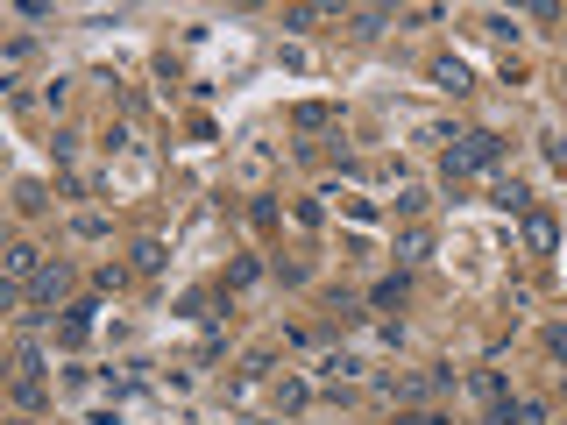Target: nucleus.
<instances>
[{"mask_svg":"<svg viewBox=\"0 0 567 425\" xmlns=\"http://www.w3.org/2000/svg\"><path fill=\"white\" fill-rule=\"evenodd\" d=\"M397 425H447L440 411H412V418H397Z\"/></svg>","mask_w":567,"mask_h":425,"instance_id":"6ab92c4d","label":"nucleus"},{"mask_svg":"<svg viewBox=\"0 0 567 425\" xmlns=\"http://www.w3.org/2000/svg\"><path fill=\"white\" fill-rule=\"evenodd\" d=\"M553 241H560V220H553V213H525V248H539V255H546Z\"/></svg>","mask_w":567,"mask_h":425,"instance_id":"6e6552de","label":"nucleus"},{"mask_svg":"<svg viewBox=\"0 0 567 425\" xmlns=\"http://www.w3.org/2000/svg\"><path fill=\"white\" fill-rule=\"evenodd\" d=\"M433 85L440 93H468V64L461 57H433Z\"/></svg>","mask_w":567,"mask_h":425,"instance_id":"1a4fd4ad","label":"nucleus"},{"mask_svg":"<svg viewBox=\"0 0 567 425\" xmlns=\"http://www.w3.org/2000/svg\"><path fill=\"white\" fill-rule=\"evenodd\" d=\"M560 36H567V29H560Z\"/></svg>","mask_w":567,"mask_h":425,"instance_id":"aec40b11","label":"nucleus"},{"mask_svg":"<svg viewBox=\"0 0 567 425\" xmlns=\"http://www.w3.org/2000/svg\"><path fill=\"white\" fill-rule=\"evenodd\" d=\"M404 284H412V277H404V270H390V277L369 291V305H376V312H397V305H404Z\"/></svg>","mask_w":567,"mask_h":425,"instance_id":"9d476101","label":"nucleus"},{"mask_svg":"<svg viewBox=\"0 0 567 425\" xmlns=\"http://www.w3.org/2000/svg\"><path fill=\"white\" fill-rule=\"evenodd\" d=\"M546 355H553V362H567V326H553V333H546Z\"/></svg>","mask_w":567,"mask_h":425,"instance_id":"a211bd4d","label":"nucleus"},{"mask_svg":"<svg viewBox=\"0 0 567 425\" xmlns=\"http://www.w3.org/2000/svg\"><path fill=\"white\" fill-rule=\"evenodd\" d=\"M482 425H546V411H539L532 397H497Z\"/></svg>","mask_w":567,"mask_h":425,"instance_id":"20e7f679","label":"nucleus"},{"mask_svg":"<svg viewBox=\"0 0 567 425\" xmlns=\"http://www.w3.org/2000/svg\"><path fill=\"white\" fill-rule=\"evenodd\" d=\"M135 270H142V277L164 270V248H156V241H135Z\"/></svg>","mask_w":567,"mask_h":425,"instance_id":"2eb2a0df","label":"nucleus"},{"mask_svg":"<svg viewBox=\"0 0 567 425\" xmlns=\"http://www.w3.org/2000/svg\"><path fill=\"white\" fill-rule=\"evenodd\" d=\"M319 369H327V376L341 383V376H355V369H362V355H327V362H319Z\"/></svg>","mask_w":567,"mask_h":425,"instance_id":"dca6fc26","label":"nucleus"},{"mask_svg":"<svg viewBox=\"0 0 567 425\" xmlns=\"http://www.w3.org/2000/svg\"><path fill=\"white\" fill-rule=\"evenodd\" d=\"M36 270H43V248L15 241V248H8V277H15V291H29V284H36Z\"/></svg>","mask_w":567,"mask_h":425,"instance_id":"39448f33","label":"nucleus"},{"mask_svg":"<svg viewBox=\"0 0 567 425\" xmlns=\"http://www.w3.org/2000/svg\"><path fill=\"white\" fill-rule=\"evenodd\" d=\"M50 156H57V163H71V156H78V135H71V128H57V135H50Z\"/></svg>","mask_w":567,"mask_h":425,"instance_id":"f3484780","label":"nucleus"},{"mask_svg":"<svg viewBox=\"0 0 567 425\" xmlns=\"http://www.w3.org/2000/svg\"><path fill=\"white\" fill-rule=\"evenodd\" d=\"M390 22H397L390 8H362V15H355V36H362V43H376V36H383Z\"/></svg>","mask_w":567,"mask_h":425,"instance_id":"ddd939ff","label":"nucleus"},{"mask_svg":"<svg viewBox=\"0 0 567 425\" xmlns=\"http://www.w3.org/2000/svg\"><path fill=\"white\" fill-rule=\"evenodd\" d=\"M71 284H78V277H71V263H43V270H36V284H29L22 298H29V305H64V298H71Z\"/></svg>","mask_w":567,"mask_h":425,"instance_id":"7ed1b4c3","label":"nucleus"},{"mask_svg":"<svg viewBox=\"0 0 567 425\" xmlns=\"http://www.w3.org/2000/svg\"><path fill=\"white\" fill-rule=\"evenodd\" d=\"M334 121H341V114H334V107H327V100H305V107H298V114H291V128H298V135H327V128H334Z\"/></svg>","mask_w":567,"mask_h":425,"instance_id":"423d86ee","label":"nucleus"},{"mask_svg":"<svg viewBox=\"0 0 567 425\" xmlns=\"http://www.w3.org/2000/svg\"><path fill=\"white\" fill-rule=\"evenodd\" d=\"M93 326H100V305H93V298L64 305V319H57V348H64V355H78V348L93 340Z\"/></svg>","mask_w":567,"mask_h":425,"instance_id":"f03ea898","label":"nucleus"},{"mask_svg":"<svg viewBox=\"0 0 567 425\" xmlns=\"http://www.w3.org/2000/svg\"><path fill=\"white\" fill-rule=\"evenodd\" d=\"M263 277V263H256V255H234V263H227V291H249Z\"/></svg>","mask_w":567,"mask_h":425,"instance_id":"f8f14e48","label":"nucleus"},{"mask_svg":"<svg viewBox=\"0 0 567 425\" xmlns=\"http://www.w3.org/2000/svg\"><path fill=\"white\" fill-rule=\"evenodd\" d=\"M426 255H433V234H426V227H404V234H397V270L426 263Z\"/></svg>","mask_w":567,"mask_h":425,"instance_id":"0eeeda50","label":"nucleus"},{"mask_svg":"<svg viewBox=\"0 0 567 425\" xmlns=\"http://www.w3.org/2000/svg\"><path fill=\"white\" fill-rule=\"evenodd\" d=\"M490 199H497L504 213H532V192H525L518 178H497V192H490Z\"/></svg>","mask_w":567,"mask_h":425,"instance_id":"9b49d317","label":"nucleus"},{"mask_svg":"<svg viewBox=\"0 0 567 425\" xmlns=\"http://www.w3.org/2000/svg\"><path fill=\"white\" fill-rule=\"evenodd\" d=\"M504 163V142L490 135V128H468V135H454V149H447V178H482V170H497Z\"/></svg>","mask_w":567,"mask_h":425,"instance_id":"f257e3e1","label":"nucleus"},{"mask_svg":"<svg viewBox=\"0 0 567 425\" xmlns=\"http://www.w3.org/2000/svg\"><path fill=\"white\" fill-rule=\"evenodd\" d=\"M468 390H475L482 404H497V397H504V376H497V369H475V376H468Z\"/></svg>","mask_w":567,"mask_h":425,"instance_id":"4468645a","label":"nucleus"}]
</instances>
